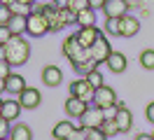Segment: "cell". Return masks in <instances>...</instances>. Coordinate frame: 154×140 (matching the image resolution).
Instances as JSON below:
<instances>
[{
    "instance_id": "1",
    "label": "cell",
    "mask_w": 154,
    "mask_h": 140,
    "mask_svg": "<svg viewBox=\"0 0 154 140\" xmlns=\"http://www.w3.org/2000/svg\"><path fill=\"white\" fill-rule=\"evenodd\" d=\"M5 51H7L5 61H7L12 68L23 65L30 58V45H28V40H23L21 35H14V37H12L10 42L5 45Z\"/></svg>"
},
{
    "instance_id": "2",
    "label": "cell",
    "mask_w": 154,
    "mask_h": 140,
    "mask_svg": "<svg viewBox=\"0 0 154 140\" xmlns=\"http://www.w3.org/2000/svg\"><path fill=\"white\" fill-rule=\"evenodd\" d=\"M63 54H66V58L72 63V68L91 58V51H89L87 47L79 45V40H77L75 35H70V37H66V40H63Z\"/></svg>"
},
{
    "instance_id": "3",
    "label": "cell",
    "mask_w": 154,
    "mask_h": 140,
    "mask_svg": "<svg viewBox=\"0 0 154 140\" xmlns=\"http://www.w3.org/2000/svg\"><path fill=\"white\" fill-rule=\"evenodd\" d=\"M26 33H28L30 37H42V35H47V33H51V30H49L47 17H45L40 9H35V12L28 17V28H26Z\"/></svg>"
},
{
    "instance_id": "4",
    "label": "cell",
    "mask_w": 154,
    "mask_h": 140,
    "mask_svg": "<svg viewBox=\"0 0 154 140\" xmlns=\"http://www.w3.org/2000/svg\"><path fill=\"white\" fill-rule=\"evenodd\" d=\"M117 91L112 89V86H107V84H103L100 89H96V96H94V105H98V107H103V110H110V107H115L117 105Z\"/></svg>"
},
{
    "instance_id": "5",
    "label": "cell",
    "mask_w": 154,
    "mask_h": 140,
    "mask_svg": "<svg viewBox=\"0 0 154 140\" xmlns=\"http://www.w3.org/2000/svg\"><path fill=\"white\" fill-rule=\"evenodd\" d=\"M70 96H75V98H79V101L91 103L94 96H96V89L89 84L87 77H79V79H75V82L70 84Z\"/></svg>"
},
{
    "instance_id": "6",
    "label": "cell",
    "mask_w": 154,
    "mask_h": 140,
    "mask_svg": "<svg viewBox=\"0 0 154 140\" xmlns=\"http://www.w3.org/2000/svg\"><path fill=\"white\" fill-rule=\"evenodd\" d=\"M103 121H105V110L98 107V105H91V107H87V112L82 114L79 126H82V129H98Z\"/></svg>"
},
{
    "instance_id": "7",
    "label": "cell",
    "mask_w": 154,
    "mask_h": 140,
    "mask_svg": "<svg viewBox=\"0 0 154 140\" xmlns=\"http://www.w3.org/2000/svg\"><path fill=\"white\" fill-rule=\"evenodd\" d=\"M89 51H91V58H94V61H96L98 65H100V63H105L107 58H110V54H112L110 40H107L105 35H100V37L96 40V42H94V45L89 47Z\"/></svg>"
},
{
    "instance_id": "8",
    "label": "cell",
    "mask_w": 154,
    "mask_h": 140,
    "mask_svg": "<svg viewBox=\"0 0 154 140\" xmlns=\"http://www.w3.org/2000/svg\"><path fill=\"white\" fill-rule=\"evenodd\" d=\"M17 101L21 103L23 110H35V107H40V103H42V93H40V89H35V86H26V89L17 96Z\"/></svg>"
},
{
    "instance_id": "9",
    "label": "cell",
    "mask_w": 154,
    "mask_h": 140,
    "mask_svg": "<svg viewBox=\"0 0 154 140\" xmlns=\"http://www.w3.org/2000/svg\"><path fill=\"white\" fill-rule=\"evenodd\" d=\"M128 9H131V5H128V0H107L105 7H103V14L107 17H115V19H122L128 14Z\"/></svg>"
},
{
    "instance_id": "10",
    "label": "cell",
    "mask_w": 154,
    "mask_h": 140,
    "mask_svg": "<svg viewBox=\"0 0 154 140\" xmlns=\"http://www.w3.org/2000/svg\"><path fill=\"white\" fill-rule=\"evenodd\" d=\"M115 119H117V126H119V131H122V133H128V131H131V126H133V114H131V110L126 107L124 103H117Z\"/></svg>"
},
{
    "instance_id": "11",
    "label": "cell",
    "mask_w": 154,
    "mask_h": 140,
    "mask_svg": "<svg viewBox=\"0 0 154 140\" xmlns=\"http://www.w3.org/2000/svg\"><path fill=\"white\" fill-rule=\"evenodd\" d=\"M103 35V33H100V30H98V26H87V28H79V30H77L75 33V37L77 40H79V45L82 47H91L94 45V42H96L98 37Z\"/></svg>"
},
{
    "instance_id": "12",
    "label": "cell",
    "mask_w": 154,
    "mask_h": 140,
    "mask_svg": "<svg viewBox=\"0 0 154 140\" xmlns=\"http://www.w3.org/2000/svg\"><path fill=\"white\" fill-rule=\"evenodd\" d=\"M66 112H68V117H72V119H82V114L87 112V107H89V103L87 101H79V98H75V96H70L66 101Z\"/></svg>"
},
{
    "instance_id": "13",
    "label": "cell",
    "mask_w": 154,
    "mask_h": 140,
    "mask_svg": "<svg viewBox=\"0 0 154 140\" xmlns=\"http://www.w3.org/2000/svg\"><path fill=\"white\" fill-rule=\"evenodd\" d=\"M75 131H77V126L72 124V121H70V119H63V121H58L56 126L51 129V135H54L56 140H68Z\"/></svg>"
},
{
    "instance_id": "14",
    "label": "cell",
    "mask_w": 154,
    "mask_h": 140,
    "mask_svg": "<svg viewBox=\"0 0 154 140\" xmlns=\"http://www.w3.org/2000/svg\"><path fill=\"white\" fill-rule=\"evenodd\" d=\"M138 33H140V21L133 14L122 17V37H135Z\"/></svg>"
},
{
    "instance_id": "15",
    "label": "cell",
    "mask_w": 154,
    "mask_h": 140,
    "mask_svg": "<svg viewBox=\"0 0 154 140\" xmlns=\"http://www.w3.org/2000/svg\"><path fill=\"white\" fill-rule=\"evenodd\" d=\"M61 79H63V73H61L58 65H47V68H42V82L47 84V86H58Z\"/></svg>"
},
{
    "instance_id": "16",
    "label": "cell",
    "mask_w": 154,
    "mask_h": 140,
    "mask_svg": "<svg viewBox=\"0 0 154 140\" xmlns=\"http://www.w3.org/2000/svg\"><path fill=\"white\" fill-rule=\"evenodd\" d=\"M26 86H28V84H26V79H23L19 73H12L10 77L5 79V91H7V93H14V96H19Z\"/></svg>"
},
{
    "instance_id": "17",
    "label": "cell",
    "mask_w": 154,
    "mask_h": 140,
    "mask_svg": "<svg viewBox=\"0 0 154 140\" xmlns=\"http://www.w3.org/2000/svg\"><path fill=\"white\" fill-rule=\"evenodd\" d=\"M105 65L112 70V73H124L126 65H128V61H126V56L122 54V51H112V54H110V58L105 61Z\"/></svg>"
},
{
    "instance_id": "18",
    "label": "cell",
    "mask_w": 154,
    "mask_h": 140,
    "mask_svg": "<svg viewBox=\"0 0 154 140\" xmlns=\"http://www.w3.org/2000/svg\"><path fill=\"white\" fill-rule=\"evenodd\" d=\"M21 110H23V107H21V103H19V101H5V103H2V117L10 121V124L19 119Z\"/></svg>"
},
{
    "instance_id": "19",
    "label": "cell",
    "mask_w": 154,
    "mask_h": 140,
    "mask_svg": "<svg viewBox=\"0 0 154 140\" xmlns=\"http://www.w3.org/2000/svg\"><path fill=\"white\" fill-rule=\"evenodd\" d=\"M10 140H33V131H30V126H26V124L21 121L17 126H12Z\"/></svg>"
},
{
    "instance_id": "20",
    "label": "cell",
    "mask_w": 154,
    "mask_h": 140,
    "mask_svg": "<svg viewBox=\"0 0 154 140\" xmlns=\"http://www.w3.org/2000/svg\"><path fill=\"white\" fill-rule=\"evenodd\" d=\"M98 131H100L105 138H115L117 133H122V131H119V126H117V119H115V117H105V121L98 126Z\"/></svg>"
},
{
    "instance_id": "21",
    "label": "cell",
    "mask_w": 154,
    "mask_h": 140,
    "mask_svg": "<svg viewBox=\"0 0 154 140\" xmlns=\"http://www.w3.org/2000/svg\"><path fill=\"white\" fill-rule=\"evenodd\" d=\"M10 30L14 33V35H21V33H26V28H28V17H19V14H14V17L10 19Z\"/></svg>"
},
{
    "instance_id": "22",
    "label": "cell",
    "mask_w": 154,
    "mask_h": 140,
    "mask_svg": "<svg viewBox=\"0 0 154 140\" xmlns=\"http://www.w3.org/2000/svg\"><path fill=\"white\" fill-rule=\"evenodd\" d=\"M77 26L79 28H87V26H96V9H84L77 14Z\"/></svg>"
},
{
    "instance_id": "23",
    "label": "cell",
    "mask_w": 154,
    "mask_h": 140,
    "mask_svg": "<svg viewBox=\"0 0 154 140\" xmlns=\"http://www.w3.org/2000/svg\"><path fill=\"white\" fill-rule=\"evenodd\" d=\"M107 35L112 37H122V19H115V17H107L105 19V26H103Z\"/></svg>"
},
{
    "instance_id": "24",
    "label": "cell",
    "mask_w": 154,
    "mask_h": 140,
    "mask_svg": "<svg viewBox=\"0 0 154 140\" xmlns=\"http://www.w3.org/2000/svg\"><path fill=\"white\" fill-rule=\"evenodd\" d=\"M10 9H12V14H19V17H30L35 9H33V5H23V2H12L10 5Z\"/></svg>"
},
{
    "instance_id": "25",
    "label": "cell",
    "mask_w": 154,
    "mask_h": 140,
    "mask_svg": "<svg viewBox=\"0 0 154 140\" xmlns=\"http://www.w3.org/2000/svg\"><path fill=\"white\" fill-rule=\"evenodd\" d=\"M140 65H143L145 70H154V49L140 51Z\"/></svg>"
},
{
    "instance_id": "26",
    "label": "cell",
    "mask_w": 154,
    "mask_h": 140,
    "mask_svg": "<svg viewBox=\"0 0 154 140\" xmlns=\"http://www.w3.org/2000/svg\"><path fill=\"white\" fill-rule=\"evenodd\" d=\"M87 79H89V84H91V86H94V89H100V86H103V84H105V79H103V73H100V70H91V73L87 75Z\"/></svg>"
},
{
    "instance_id": "27",
    "label": "cell",
    "mask_w": 154,
    "mask_h": 140,
    "mask_svg": "<svg viewBox=\"0 0 154 140\" xmlns=\"http://www.w3.org/2000/svg\"><path fill=\"white\" fill-rule=\"evenodd\" d=\"M98 68V63L94 61V58H89V61H84V63H79V65H75V73H79V75H84L87 77L91 70H96Z\"/></svg>"
},
{
    "instance_id": "28",
    "label": "cell",
    "mask_w": 154,
    "mask_h": 140,
    "mask_svg": "<svg viewBox=\"0 0 154 140\" xmlns=\"http://www.w3.org/2000/svg\"><path fill=\"white\" fill-rule=\"evenodd\" d=\"M68 9H70V12H75V14H79V12L89 9V0H70Z\"/></svg>"
},
{
    "instance_id": "29",
    "label": "cell",
    "mask_w": 154,
    "mask_h": 140,
    "mask_svg": "<svg viewBox=\"0 0 154 140\" xmlns=\"http://www.w3.org/2000/svg\"><path fill=\"white\" fill-rule=\"evenodd\" d=\"M12 17H14V14H12V9L7 7V5H2V2H0V26H7Z\"/></svg>"
},
{
    "instance_id": "30",
    "label": "cell",
    "mask_w": 154,
    "mask_h": 140,
    "mask_svg": "<svg viewBox=\"0 0 154 140\" xmlns=\"http://www.w3.org/2000/svg\"><path fill=\"white\" fill-rule=\"evenodd\" d=\"M84 140H107L98 129H84Z\"/></svg>"
},
{
    "instance_id": "31",
    "label": "cell",
    "mask_w": 154,
    "mask_h": 140,
    "mask_svg": "<svg viewBox=\"0 0 154 140\" xmlns=\"http://www.w3.org/2000/svg\"><path fill=\"white\" fill-rule=\"evenodd\" d=\"M10 133H12V126H10V121L5 119V117H0V140L10 138Z\"/></svg>"
},
{
    "instance_id": "32",
    "label": "cell",
    "mask_w": 154,
    "mask_h": 140,
    "mask_svg": "<svg viewBox=\"0 0 154 140\" xmlns=\"http://www.w3.org/2000/svg\"><path fill=\"white\" fill-rule=\"evenodd\" d=\"M12 37H14V33L10 30V26H0V45L5 47V45L12 40Z\"/></svg>"
},
{
    "instance_id": "33",
    "label": "cell",
    "mask_w": 154,
    "mask_h": 140,
    "mask_svg": "<svg viewBox=\"0 0 154 140\" xmlns=\"http://www.w3.org/2000/svg\"><path fill=\"white\" fill-rule=\"evenodd\" d=\"M61 14H63L66 26H72V23H77V14H75V12H70V9H61Z\"/></svg>"
},
{
    "instance_id": "34",
    "label": "cell",
    "mask_w": 154,
    "mask_h": 140,
    "mask_svg": "<svg viewBox=\"0 0 154 140\" xmlns=\"http://www.w3.org/2000/svg\"><path fill=\"white\" fill-rule=\"evenodd\" d=\"M10 68H12V65L7 63V61H0V79H7V77L12 75Z\"/></svg>"
},
{
    "instance_id": "35",
    "label": "cell",
    "mask_w": 154,
    "mask_h": 140,
    "mask_svg": "<svg viewBox=\"0 0 154 140\" xmlns=\"http://www.w3.org/2000/svg\"><path fill=\"white\" fill-rule=\"evenodd\" d=\"M105 2H107V0H89V7L98 12V9H103V7H105Z\"/></svg>"
},
{
    "instance_id": "36",
    "label": "cell",
    "mask_w": 154,
    "mask_h": 140,
    "mask_svg": "<svg viewBox=\"0 0 154 140\" xmlns=\"http://www.w3.org/2000/svg\"><path fill=\"white\" fill-rule=\"evenodd\" d=\"M145 117H147V119H149V121H152V124H154V101L149 103L147 107H145Z\"/></svg>"
},
{
    "instance_id": "37",
    "label": "cell",
    "mask_w": 154,
    "mask_h": 140,
    "mask_svg": "<svg viewBox=\"0 0 154 140\" xmlns=\"http://www.w3.org/2000/svg\"><path fill=\"white\" fill-rule=\"evenodd\" d=\"M68 140H84V129H82V126H77V131H75V133H72Z\"/></svg>"
},
{
    "instance_id": "38",
    "label": "cell",
    "mask_w": 154,
    "mask_h": 140,
    "mask_svg": "<svg viewBox=\"0 0 154 140\" xmlns=\"http://www.w3.org/2000/svg\"><path fill=\"white\" fill-rule=\"evenodd\" d=\"M51 2H54L58 9H68V5H70V0H51Z\"/></svg>"
},
{
    "instance_id": "39",
    "label": "cell",
    "mask_w": 154,
    "mask_h": 140,
    "mask_svg": "<svg viewBox=\"0 0 154 140\" xmlns=\"http://www.w3.org/2000/svg\"><path fill=\"white\" fill-rule=\"evenodd\" d=\"M135 140H154V138H152V133H138Z\"/></svg>"
},
{
    "instance_id": "40",
    "label": "cell",
    "mask_w": 154,
    "mask_h": 140,
    "mask_svg": "<svg viewBox=\"0 0 154 140\" xmlns=\"http://www.w3.org/2000/svg\"><path fill=\"white\" fill-rule=\"evenodd\" d=\"M17 2H23V5H35V0H17Z\"/></svg>"
},
{
    "instance_id": "41",
    "label": "cell",
    "mask_w": 154,
    "mask_h": 140,
    "mask_svg": "<svg viewBox=\"0 0 154 140\" xmlns=\"http://www.w3.org/2000/svg\"><path fill=\"white\" fill-rule=\"evenodd\" d=\"M2 103H5V101H2V98H0V117H2Z\"/></svg>"
},
{
    "instance_id": "42",
    "label": "cell",
    "mask_w": 154,
    "mask_h": 140,
    "mask_svg": "<svg viewBox=\"0 0 154 140\" xmlns=\"http://www.w3.org/2000/svg\"><path fill=\"white\" fill-rule=\"evenodd\" d=\"M152 138H154V131H152Z\"/></svg>"
},
{
    "instance_id": "43",
    "label": "cell",
    "mask_w": 154,
    "mask_h": 140,
    "mask_svg": "<svg viewBox=\"0 0 154 140\" xmlns=\"http://www.w3.org/2000/svg\"><path fill=\"white\" fill-rule=\"evenodd\" d=\"M5 140H10V138H5Z\"/></svg>"
},
{
    "instance_id": "44",
    "label": "cell",
    "mask_w": 154,
    "mask_h": 140,
    "mask_svg": "<svg viewBox=\"0 0 154 140\" xmlns=\"http://www.w3.org/2000/svg\"><path fill=\"white\" fill-rule=\"evenodd\" d=\"M0 2H2V0H0Z\"/></svg>"
}]
</instances>
